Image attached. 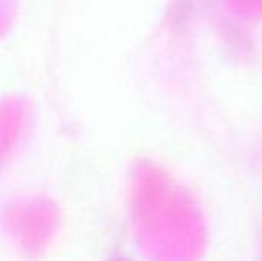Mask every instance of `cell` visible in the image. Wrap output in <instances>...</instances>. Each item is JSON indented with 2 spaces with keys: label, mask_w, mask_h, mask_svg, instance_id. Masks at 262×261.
I'll return each mask as SVG.
<instances>
[{
  "label": "cell",
  "mask_w": 262,
  "mask_h": 261,
  "mask_svg": "<svg viewBox=\"0 0 262 261\" xmlns=\"http://www.w3.org/2000/svg\"><path fill=\"white\" fill-rule=\"evenodd\" d=\"M114 261H129V260H126V258H117V260H114Z\"/></svg>",
  "instance_id": "1"
},
{
  "label": "cell",
  "mask_w": 262,
  "mask_h": 261,
  "mask_svg": "<svg viewBox=\"0 0 262 261\" xmlns=\"http://www.w3.org/2000/svg\"><path fill=\"white\" fill-rule=\"evenodd\" d=\"M261 261H262V258H261Z\"/></svg>",
  "instance_id": "2"
}]
</instances>
